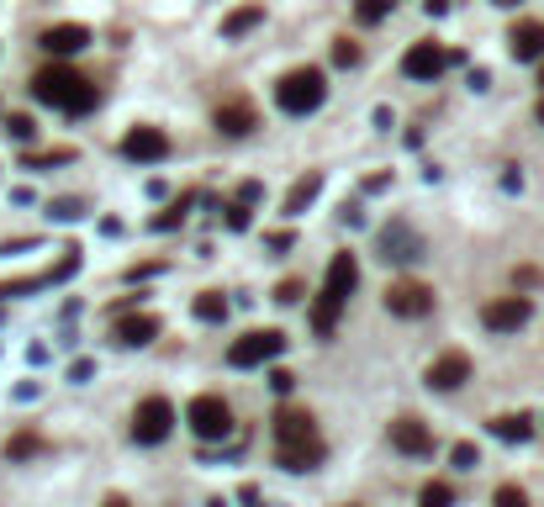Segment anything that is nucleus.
<instances>
[{"instance_id":"obj_33","label":"nucleus","mask_w":544,"mask_h":507,"mask_svg":"<svg viewBox=\"0 0 544 507\" xmlns=\"http://www.w3.org/2000/svg\"><path fill=\"white\" fill-rule=\"evenodd\" d=\"M80 212H85V201H53L48 206V217H59V222H74Z\"/></svg>"},{"instance_id":"obj_21","label":"nucleus","mask_w":544,"mask_h":507,"mask_svg":"<svg viewBox=\"0 0 544 507\" xmlns=\"http://www.w3.org/2000/svg\"><path fill=\"white\" fill-rule=\"evenodd\" d=\"M492 434L508 444H529L534 439V418L529 412H508V418H492Z\"/></svg>"},{"instance_id":"obj_7","label":"nucleus","mask_w":544,"mask_h":507,"mask_svg":"<svg viewBox=\"0 0 544 507\" xmlns=\"http://www.w3.org/2000/svg\"><path fill=\"white\" fill-rule=\"evenodd\" d=\"M375 254H381L386 265H412V259L423 254V238L412 233V222L397 217V222H386L381 228V238H375Z\"/></svg>"},{"instance_id":"obj_23","label":"nucleus","mask_w":544,"mask_h":507,"mask_svg":"<svg viewBox=\"0 0 544 507\" xmlns=\"http://www.w3.org/2000/svg\"><path fill=\"white\" fill-rule=\"evenodd\" d=\"M191 312L201 317V323H222V317H228V296H222V291H201Z\"/></svg>"},{"instance_id":"obj_5","label":"nucleus","mask_w":544,"mask_h":507,"mask_svg":"<svg viewBox=\"0 0 544 507\" xmlns=\"http://www.w3.org/2000/svg\"><path fill=\"white\" fill-rule=\"evenodd\" d=\"M185 418H191V434H196L201 444H217V439L233 434V407L222 402V397H196Z\"/></svg>"},{"instance_id":"obj_37","label":"nucleus","mask_w":544,"mask_h":507,"mask_svg":"<svg viewBox=\"0 0 544 507\" xmlns=\"http://www.w3.org/2000/svg\"><path fill=\"white\" fill-rule=\"evenodd\" d=\"M249 217H254L249 206H238V201L228 206V228H233V233H243V228H249Z\"/></svg>"},{"instance_id":"obj_24","label":"nucleus","mask_w":544,"mask_h":507,"mask_svg":"<svg viewBox=\"0 0 544 507\" xmlns=\"http://www.w3.org/2000/svg\"><path fill=\"white\" fill-rule=\"evenodd\" d=\"M191 201H196V196H180L175 206H164V212H154V233H175L180 222H185V212H191Z\"/></svg>"},{"instance_id":"obj_12","label":"nucleus","mask_w":544,"mask_h":507,"mask_svg":"<svg viewBox=\"0 0 544 507\" xmlns=\"http://www.w3.org/2000/svg\"><path fill=\"white\" fill-rule=\"evenodd\" d=\"M159 317L154 312H122V317H111V338H117L122 349H143V344H154L159 338Z\"/></svg>"},{"instance_id":"obj_14","label":"nucleus","mask_w":544,"mask_h":507,"mask_svg":"<svg viewBox=\"0 0 544 507\" xmlns=\"http://www.w3.org/2000/svg\"><path fill=\"white\" fill-rule=\"evenodd\" d=\"M170 154V138L159 133V127H133V133L122 138V159L127 164H159Z\"/></svg>"},{"instance_id":"obj_18","label":"nucleus","mask_w":544,"mask_h":507,"mask_svg":"<svg viewBox=\"0 0 544 507\" xmlns=\"http://www.w3.org/2000/svg\"><path fill=\"white\" fill-rule=\"evenodd\" d=\"M391 444H397L402 455H428V449H434V434H428L423 418H391Z\"/></svg>"},{"instance_id":"obj_39","label":"nucleus","mask_w":544,"mask_h":507,"mask_svg":"<svg viewBox=\"0 0 544 507\" xmlns=\"http://www.w3.org/2000/svg\"><path fill=\"white\" fill-rule=\"evenodd\" d=\"M164 265H159V259H148V265H138V270H127V280H148V275H159Z\"/></svg>"},{"instance_id":"obj_8","label":"nucleus","mask_w":544,"mask_h":507,"mask_svg":"<svg viewBox=\"0 0 544 507\" xmlns=\"http://www.w3.org/2000/svg\"><path fill=\"white\" fill-rule=\"evenodd\" d=\"M386 312H397V317H428V312H434V286H423V280H391Z\"/></svg>"},{"instance_id":"obj_25","label":"nucleus","mask_w":544,"mask_h":507,"mask_svg":"<svg viewBox=\"0 0 544 507\" xmlns=\"http://www.w3.org/2000/svg\"><path fill=\"white\" fill-rule=\"evenodd\" d=\"M418 507H455V486H449V481H428L418 492Z\"/></svg>"},{"instance_id":"obj_26","label":"nucleus","mask_w":544,"mask_h":507,"mask_svg":"<svg viewBox=\"0 0 544 507\" xmlns=\"http://www.w3.org/2000/svg\"><path fill=\"white\" fill-rule=\"evenodd\" d=\"M6 133H11L16 143H32V138H37V122L27 117V111H11V117H6Z\"/></svg>"},{"instance_id":"obj_2","label":"nucleus","mask_w":544,"mask_h":507,"mask_svg":"<svg viewBox=\"0 0 544 507\" xmlns=\"http://www.w3.org/2000/svg\"><path fill=\"white\" fill-rule=\"evenodd\" d=\"M354 286H360V265H354V254H333L328 259V280H323V296H317V307H312V333H333L339 328V312L344 302L354 296Z\"/></svg>"},{"instance_id":"obj_4","label":"nucleus","mask_w":544,"mask_h":507,"mask_svg":"<svg viewBox=\"0 0 544 507\" xmlns=\"http://www.w3.org/2000/svg\"><path fill=\"white\" fill-rule=\"evenodd\" d=\"M280 354H286V333H280V328H254V333H243V338H233V344H228V365L249 370V365L280 360Z\"/></svg>"},{"instance_id":"obj_44","label":"nucleus","mask_w":544,"mask_h":507,"mask_svg":"<svg viewBox=\"0 0 544 507\" xmlns=\"http://www.w3.org/2000/svg\"><path fill=\"white\" fill-rule=\"evenodd\" d=\"M539 127H544V96H539Z\"/></svg>"},{"instance_id":"obj_36","label":"nucleus","mask_w":544,"mask_h":507,"mask_svg":"<svg viewBox=\"0 0 544 507\" xmlns=\"http://www.w3.org/2000/svg\"><path fill=\"white\" fill-rule=\"evenodd\" d=\"M259 196H265V185H259V180H243L238 185V206H254Z\"/></svg>"},{"instance_id":"obj_41","label":"nucleus","mask_w":544,"mask_h":507,"mask_svg":"<svg viewBox=\"0 0 544 507\" xmlns=\"http://www.w3.org/2000/svg\"><path fill=\"white\" fill-rule=\"evenodd\" d=\"M449 6H455V0H428V16H444Z\"/></svg>"},{"instance_id":"obj_29","label":"nucleus","mask_w":544,"mask_h":507,"mask_svg":"<svg viewBox=\"0 0 544 507\" xmlns=\"http://www.w3.org/2000/svg\"><path fill=\"white\" fill-rule=\"evenodd\" d=\"M37 449H43V439H37V434H16V439L6 444V455H11V460H27V455H37Z\"/></svg>"},{"instance_id":"obj_30","label":"nucleus","mask_w":544,"mask_h":507,"mask_svg":"<svg viewBox=\"0 0 544 507\" xmlns=\"http://www.w3.org/2000/svg\"><path fill=\"white\" fill-rule=\"evenodd\" d=\"M492 507H529V492H523V486H497Z\"/></svg>"},{"instance_id":"obj_1","label":"nucleus","mask_w":544,"mask_h":507,"mask_svg":"<svg viewBox=\"0 0 544 507\" xmlns=\"http://www.w3.org/2000/svg\"><path fill=\"white\" fill-rule=\"evenodd\" d=\"M32 96L43 101V106L69 111V117H85V111H96V106H101V90L90 85L85 74H74L69 64H48V69H37V74H32Z\"/></svg>"},{"instance_id":"obj_38","label":"nucleus","mask_w":544,"mask_h":507,"mask_svg":"<svg viewBox=\"0 0 544 507\" xmlns=\"http://www.w3.org/2000/svg\"><path fill=\"white\" fill-rule=\"evenodd\" d=\"M265 243H270V254H286L291 243H296V233H291V228H280V233H270Z\"/></svg>"},{"instance_id":"obj_40","label":"nucleus","mask_w":544,"mask_h":507,"mask_svg":"<svg viewBox=\"0 0 544 507\" xmlns=\"http://www.w3.org/2000/svg\"><path fill=\"white\" fill-rule=\"evenodd\" d=\"M243 507H259V486H243V497H238Z\"/></svg>"},{"instance_id":"obj_43","label":"nucleus","mask_w":544,"mask_h":507,"mask_svg":"<svg viewBox=\"0 0 544 507\" xmlns=\"http://www.w3.org/2000/svg\"><path fill=\"white\" fill-rule=\"evenodd\" d=\"M492 6H523V0H492Z\"/></svg>"},{"instance_id":"obj_34","label":"nucleus","mask_w":544,"mask_h":507,"mask_svg":"<svg viewBox=\"0 0 544 507\" xmlns=\"http://www.w3.org/2000/svg\"><path fill=\"white\" fill-rule=\"evenodd\" d=\"M449 460H455V471H471V465H476V444H455V449H449Z\"/></svg>"},{"instance_id":"obj_31","label":"nucleus","mask_w":544,"mask_h":507,"mask_svg":"<svg viewBox=\"0 0 544 507\" xmlns=\"http://www.w3.org/2000/svg\"><path fill=\"white\" fill-rule=\"evenodd\" d=\"M74 148H53V154H27V169H53V164H69Z\"/></svg>"},{"instance_id":"obj_19","label":"nucleus","mask_w":544,"mask_h":507,"mask_svg":"<svg viewBox=\"0 0 544 507\" xmlns=\"http://www.w3.org/2000/svg\"><path fill=\"white\" fill-rule=\"evenodd\" d=\"M508 43H513V59L518 64H539L544 59V22H513Z\"/></svg>"},{"instance_id":"obj_16","label":"nucleus","mask_w":544,"mask_h":507,"mask_svg":"<svg viewBox=\"0 0 544 507\" xmlns=\"http://www.w3.org/2000/svg\"><path fill=\"white\" fill-rule=\"evenodd\" d=\"M323 434H317V423H312V412L302 407H280L275 412V444H317Z\"/></svg>"},{"instance_id":"obj_20","label":"nucleus","mask_w":544,"mask_h":507,"mask_svg":"<svg viewBox=\"0 0 544 507\" xmlns=\"http://www.w3.org/2000/svg\"><path fill=\"white\" fill-rule=\"evenodd\" d=\"M317 191H323V175H317V169H307V175L286 191V217H302L307 206L317 201Z\"/></svg>"},{"instance_id":"obj_3","label":"nucleus","mask_w":544,"mask_h":507,"mask_svg":"<svg viewBox=\"0 0 544 507\" xmlns=\"http://www.w3.org/2000/svg\"><path fill=\"white\" fill-rule=\"evenodd\" d=\"M275 101L286 117H312L317 106L328 101V74L323 69H291V74H280V85H275Z\"/></svg>"},{"instance_id":"obj_17","label":"nucleus","mask_w":544,"mask_h":507,"mask_svg":"<svg viewBox=\"0 0 544 507\" xmlns=\"http://www.w3.org/2000/svg\"><path fill=\"white\" fill-rule=\"evenodd\" d=\"M43 48L53 53V59H74V53L90 48V27L85 22H59V27L43 32Z\"/></svg>"},{"instance_id":"obj_11","label":"nucleus","mask_w":544,"mask_h":507,"mask_svg":"<svg viewBox=\"0 0 544 507\" xmlns=\"http://www.w3.org/2000/svg\"><path fill=\"white\" fill-rule=\"evenodd\" d=\"M80 270V249H64V259L43 275H22V280H0V302H11V296H27V291H43V286H59L64 275Z\"/></svg>"},{"instance_id":"obj_32","label":"nucleus","mask_w":544,"mask_h":507,"mask_svg":"<svg viewBox=\"0 0 544 507\" xmlns=\"http://www.w3.org/2000/svg\"><path fill=\"white\" fill-rule=\"evenodd\" d=\"M275 302H280V307L302 302V280H280V286H275Z\"/></svg>"},{"instance_id":"obj_9","label":"nucleus","mask_w":544,"mask_h":507,"mask_svg":"<svg viewBox=\"0 0 544 507\" xmlns=\"http://www.w3.org/2000/svg\"><path fill=\"white\" fill-rule=\"evenodd\" d=\"M529 317H534V302H529V296H497V302L481 307V323L492 328V333H518Z\"/></svg>"},{"instance_id":"obj_42","label":"nucleus","mask_w":544,"mask_h":507,"mask_svg":"<svg viewBox=\"0 0 544 507\" xmlns=\"http://www.w3.org/2000/svg\"><path fill=\"white\" fill-rule=\"evenodd\" d=\"M101 507H127V497H106Z\"/></svg>"},{"instance_id":"obj_10","label":"nucleus","mask_w":544,"mask_h":507,"mask_svg":"<svg viewBox=\"0 0 544 507\" xmlns=\"http://www.w3.org/2000/svg\"><path fill=\"white\" fill-rule=\"evenodd\" d=\"M449 64H460V53H449L444 43H412L407 59H402V69L412 74V80H439Z\"/></svg>"},{"instance_id":"obj_15","label":"nucleus","mask_w":544,"mask_h":507,"mask_svg":"<svg viewBox=\"0 0 544 507\" xmlns=\"http://www.w3.org/2000/svg\"><path fill=\"white\" fill-rule=\"evenodd\" d=\"M465 381H471V354H460V349H444L434 365H428V386L434 391H460Z\"/></svg>"},{"instance_id":"obj_27","label":"nucleus","mask_w":544,"mask_h":507,"mask_svg":"<svg viewBox=\"0 0 544 507\" xmlns=\"http://www.w3.org/2000/svg\"><path fill=\"white\" fill-rule=\"evenodd\" d=\"M386 11H391V0H354V16H360V22H386Z\"/></svg>"},{"instance_id":"obj_35","label":"nucleus","mask_w":544,"mask_h":507,"mask_svg":"<svg viewBox=\"0 0 544 507\" xmlns=\"http://www.w3.org/2000/svg\"><path fill=\"white\" fill-rule=\"evenodd\" d=\"M291 386H296L291 370H270V391H275V397H291Z\"/></svg>"},{"instance_id":"obj_6","label":"nucleus","mask_w":544,"mask_h":507,"mask_svg":"<svg viewBox=\"0 0 544 507\" xmlns=\"http://www.w3.org/2000/svg\"><path fill=\"white\" fill-rule=\"evenodd\" d=\"M175 428V402L170 397H143L133 412V439L138 444H164Z\"/></svg>"},{"instance_id":"obj_22","label":"nucleus","mask_w":544,"mask_h":507,"mask_svg":"<svg viewBox=\"0 0 544 507\" xmlns=\"http://www.w3.org/2000/svg\"><path fill=\"white\" fill-rule=\"evenodd\" d=\"M259 22H265V11H259V6H238V11H228V16H222V37H228V43H233V37L254 32Z\"/></svg>"},{"instance_id":"obj_13","label":"nucleus","mask_w":544,"mask_h":507,"mask_svg":"<svg viewBox=\"0 0 544 507\" xmlns=\"http://www.w3.org/2000/svg\"><path fill=\"white\" fill-rule=\"evenodd\" d=\"M217 133L222 138H249L254 133V127H259V111H254V101L249 96H233V101H222L217 106Z\"/></svg>"},{"instance_id":"obj_28","label":"nucleus","mask_w":544,"mask_h":507,"mask_svg":"<svg viewBox=\"0 0 544 507\" xmlns=\"http://www.w3.org/2000/svg\"><path fill=\"white\" fill-rule=\"evenodd\" d=\"M333 64L354 69V64H360V43H354V37H339V43H333Z\"/></svg>"}]
</instances>
